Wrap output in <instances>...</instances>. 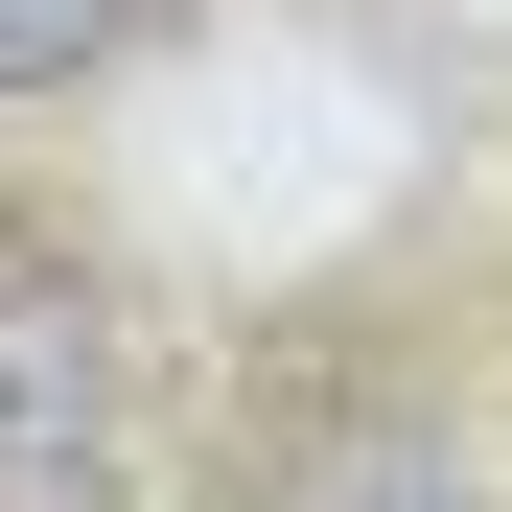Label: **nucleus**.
<instances>
[{"mask_svg":"<svg viewBox=\"0 0 512 512\" xmlns=\"http://www.w3.org/2000/svg\"><path fill=\"white\" fill-rule=\"evenodd\" d=\"M233 512H489V489H466V443H443V419H303V443L256 466Z\"/></svg>","mask_w":512,"mask_h":512,"instance_id":"2","label":"nucleus"},{"mask_svg":"<svg viewBox=\"0 0 512 512\" xmlns=\"http://www.w3.org/2000/svg\"><path fill=\"white\" fill-rule=\"evenodd\" d=\"M117 24H140V0H0V94H70Z\"/></svg>","mask_w":512,"mask_h":512,"instance_id":"3","label":"nucleus"},{"mask_svg":"<svg viewBox=\"0 0 512 512\" xmlns=\"http://www.w3.org/2000/svg\"><path fill=\"white\" fill-rule=\"evenodd\" d=\"M0 512H117V303L0 256Z\"/></svg>","mask_w":512,"mask_h":512,"instance_id":"1","label":"nucleus"}]
</instances>
